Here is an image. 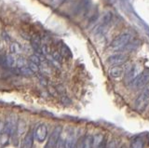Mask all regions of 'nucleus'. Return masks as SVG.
<instances>
[{
	"instance_id": "obj_31",
	"label": "nucleus",
	"mask_w": 149,
	"mask_h": 148,
	"mask_svg": "<svg viewBox=\"0 0 149 148\" xmlns=\"http://www.w3.org/2000/svg\"><path fill=\"white\" fill-rule=\"evenodd\" d=\"M120 148H127V146H126V145H122V146H120Z\"/></svg>"
},
{
	"instance_id": "obj_21",
	"label": "nucleus",
	"mask_w": 149,
	"mask_h": 148,
	"mask_svg": "<svg viewBox=\"0 0 149 148\" xmlns=\"http://www.w3.org/2000/svg\"><path fill=\"white\" fill-rule=\"evenodd\" d=\"M29 62H32V63H34L36 64H39L41 63V59L40 57L38 56V55H36V54H32L29 56Z\"/></svg>"
},
{
	"instance_id": "obj_4",
	"label": "nucleus",
	"mask_w": 149,
	"mask_h": 148,
	"mask_svg": "<svg viewBox=\"0 0 149 148\" xmlns=\"http://www.w3.org/2000/svg\"><path fill=\"white\" fill-rule=\"evenodd\" d=\"M130 39V35L129 34H122L114 39L111 46L115 49H120L129 43Z\"/></svg>"
},
{
	"instance_id": "obj_34",
	"label": "nucleus",
	"mask_w": 149,
	"mask_h": 148,
	"mask_svg": "<svg viewBox=\"0 0 149 148\" xmlns=\"http://www.w3.org/2000/svg\"><path fill=\"white\" fill-rule=\"evenodd\" d=\"M62 1H63V0H62Z\"/></svg>"
},
{
	"instance_id": "obj_5",
	"label": "nucleus",
	"mask_w": 149,
	"mask_h": 148,
	"mask_svg": "<svg viewBox=\"0 0 149 148\" xmlns=\"http://www.w3.org/2000/svg\"><path fill=\"white\" fill-rule=\"evenodd\" d=\"M62 131H63V128L61 126L56 127L53 129L52 133L50 134V136L49 138L48 145H47L46 146H49V147H51V148H56V145H57V142L59 140L61 134H62Z\"/></svg>"
},
{
	"instance_id": "obj_25",
	"label": "nucleus",
	"mask_w": 149,
	"mask_h": 148,
	"mask_svg": "<svg viewBox=\"0 0 149 148\" xmlns=\"http://www.w3.org/2000/svg\"><path fill=\"white\" fill-rule=\"evenodd\" d=\"M55 89H56V91H57V93L61 95H65V89L63 86H57V88H55Z\"/></svg>"
},
{
	"instance_id": "obj_12",
	"label": "nucleus",
	"mask_w": 149,
	"mask_h": 148,
	"mask_svg": "<svg viewBox=\"0 0 149 148\" xmlns=\"http://www.w3.org/2000/svg\"><path fill=\"white\" fill-rule=\"evenodd\" d=\"M64 148H74V131H69L64 141Z\"/></svg>"
},
{
	"instance_id": "obj_14",
	"label": "nucleus",
	"mask_w": 149,
	"mask_h": 148,
	"mask_svg": "<svg viewBox=\"0 0 149 148\" xmlns=\"http://www.w3.org/2000/svg\"><path fill=\"white\" fill-rule=\"evenodd\" d=\"M60 53L62 54L63 57H66V58H72V53L71 50L69 49V48L67 47L65 44H62V47H61V51Z\"/></svg>"
},
{
	"instance_id": "obj_19",
	"label": "nucleus",
	"mask_w": 149,
	"mask_h": 148,
	"mask_svg": "<svg viewBox=\"0 0 149 148\" xmlns=\"http://www.w3.org/2000/svg\"><path fill=\"white\" fill-rule=\"evenodd\" d=\"M27 60L24 59L23 57H19L17 60H16V66L19 68V69H21V68H23V67H25L27 66Z\"/></svg>"
},
{
	"instance_id": "obj_20",
	"label": "nucleus",
	"mask_w": 149,
	"mask_h": 148,
	"mask_svg": "<svg viewBox=\"0 0 149 148\" xmlns=\"http://www.w3.org/2000/svg\"><path fill=\"white\" fill-rule=\"evenodd\" d=\"M27 66L29 67V69L30 70L34 73V74H37L39 72V65L38 64H36V63H32V62H28V63H27Z\"/></svg>"
},
{
	"instance_id": "obj_27",
	"label": "nucleus",
	"mask_w": 149,
	"mask_h": 148,
	"mask_svg": "<svg viewBox=\"0 0 149 148\" xmlns=\"http://www.w3.org/2000/svg\"><path fill=\"white\" fill-rule=\"evenodd\" d=\"M62 103L64 104V105H69L70 104H71V101H70L67 97H65V96H63V97H62Z\"/></svg>"
},
{
	"instance_id": "obj_32",
	"label": "nucleus",
	"mask_w": 149,
	"mask_h": 148,
	"mask_svg": "<svg viewBox=\"0 0 149 148\" xmlns=\"http://www.w3.org/2000/svg\"><path fill=\"white\" fill-rule=\"evenodd\" d=\"M2 46V42H1V39H0V47Z\"/></svg>"
},
{
	"instance_id": "obj_18",
	"label": "nucleus",
	"mask_w": 149,
	"mask_h": 148,
	"mask_svg": "<svg viewBox=\"0 0 149 148\" xmlns=\"http://www.w3.org/2000/svg\"><path fill=\"white\" fill-rule=\"evenodd\" d=\"M6 62H7V64L9 67H15L16 66V59L13 56V54L7 55Z\"/></svg>"
},
{
	"instance_id": "obj_17",
	"label": "nucleus",
	"mask_w": 149,
	"mask_h": 148,
	"mask_svg": "<svg viewBox=\"0 0 149 148\" xmlns=\"http://www.w3.org/2000/svg\"><path fill=\"white\" fill-rule=\"evenodd\" d=\"M51 57H52V60L55 62H57L58 63H61L63 62V56L62 54L60 53V51L58 50H53L52 52H51Z\"/></svg>"
},
{
	"instance_id": "obj_11",
	"label": "nucleus",
	"mask_w": 149,
	"mask_h": 148,
	"mask_svg": "<svg viewBox=\"0 0 149 148\" xmlns=\"http://www.w3.org/2000/svg\"><path fill=\"white\" fill-rule=\"evenodd\" d=\"M82 148H92V137L87 135L80 139Z\"/></svg>"
},
{
	"instance_id": "obj_13",
	"label": "nucleus",
	"mask_w": 149,
	"mask_h": 148,
	"mask_svg": "<svg viewBox=\"0 0 149 148\" xmlns=\"http://www.w3.org/2000/svg\"><path fill=\"white\" fill-rule=\"evenodd\" d=\"M104 141V136L102 134H96L94 137H92V148H99Z\"/></svg>"
},
{
	"instance_id": "obj_7",
	"label": "nucleus",
	"mask_w": 149,
	"mask_h": 148,
	"mask_svg": "<svg viewBox=\"0 0 149 148\" xmlns=\"http://www.w3.org/2000/svg\"><path fill=\"white\" fill-rule=\"evenodd\" d=\"M127 56L124 54H115L107 59V63L111 65H119L127 61Z\"/></svg>"
},
{
	"instance_id": "obj_24",
	"label": "nucleus",
	"mask_w": 149,
	"mask_h": 148,
	"mask_svg": "<svg viewBox=\"0 0 149 148\" xmlns=\"http://www.w3.org/2000/svg\"><path fill=\"white\" fill-rule=\"evenodd\" d=\"M20 71H21V73L22 74V75H25V76H32L33 73L30 69H29V67L28 66H25V67H23V68H21L20 69Z\"/></svg>"
},
{
	"instance_id": "obj_15",
	"label": "nucleus",
	"mask_w": 149,
	"mask_h": 148,
	"mask_svg": "<svg viewBox=\"0 0 149 148\" xmlns=\"http://www.w3.org/2000/svg\"><path fill=\"white\" fill-rule=\"evenodd\" d=\"M9 49H10L11 54H19L21 52L22 47L21 45L17 43V42H12L10 44V47H9Z\"/></svg>"
},
{
	"instance_id": "obj_22",
	"label": "nucleus",
	"mask_w": 149,
	"mask_h": 148,
	"mask_svg": "<svg viewBox=\"0 0 149 148\" xmlns=\"http://www.w3.org/2000/svg\"><path fill=\"white\" fill-rule=\"evenodd\" d=\"M31 43H35L38 46H41V38L38 34H34L31 38Z\"/></svg>"
},
{
	"instance_id": "obj_8",
	"label": "nucleus",
	"mask_w": 149,
	"mask_h": 148,
	"mask_svg": "<svg viewBox=\"0 0 149 148\" xmlns=\"http://www.w3.org/2000/svg\"><path fill=\"white\" fill-rule=\"evenodd\" d=\"M34 132L33 131H28L24 139L22 140V143L21 148H32L33 143H34Z\"/></svg>"
},
{
	"instance_id": "obj_28",
	"label": "nucleus",
	"mask_w": 149,
	"mask_h": 148,
	"mask_svg": "<svg viewBox=\"0 0 149 148\" xmlns=\"http://www.w3.org/2000/svg\"><path fill=\"white\" fill-rule=\"evenodd\" d=\"M106 148H116V141H111L108 145H107Z\"/></svg>"
},
{
	"instance_id": "obj_3",
	"label": "nucleus",
	"mask_w": 149,
	"mask_h": 148,
	"mask_svg": "<svg viewBox=\"0 0 149 148\" xmlns=\"http://www.w3.org/2000/svg\"><path fill=\"white\" fill-rule=\"evenodd\" d=\"M148 83H149V68L144 69V70L136 78H134V80H133V84L137 89L144 87L146 84H148Z\"/></svg>"
},
{
	"instance_id": "obj_2",
	"label": "nucleus",
	"mask_w": 149,
	"mask_h": 148,
	"mask_svg": "<svg viewBox=\"0 0 149 148\" xmlns=\"http://www.w3.org/2000/svg\"><path fill=\"white\" fill-rule=\"evenodd\" d=\"M18 123V118L14 114L8 115L6 118V122H5V131L8 135H12V134L16 131V127Z\"/></svg>"
},
{
	"instance_id": "obj_30",
	"label": "nucleus",
	"mask_w": 149,
	"mask_h": 148,
	"mask_svg": "<svg viewBox=\"0 0 149 148\" xmlns=\"http://www.w3.org/2000/svg\"><path fill=\"white\" fill-rule=\"evenodd\" d=\"M49 93H50L51 95L55 96V94H57V91H56V89H54V88H52V87H50V88H49Z\"/></svg>"
},
{
	"instance_id": "obj_6",
	"label": "nucleus",
	"mask_w": 149,
	"mask_h": 148,
	"mask_svg": "<svg viewBox=\"0 0 149 148\" xmlns=\"http://www.w3.org/2000/svg\"><path fill=\"white\" fill-rule=\"evenodd\" d=\"M47 135H48V129H47L46 125L39 124L38 126L36 128V129H35L34 137L39 142H43L46 140Z\"/></svg>"
},
{
	"instance_id": "obj_1",
	"label": "nucleus",
	"mask_w": 149,
	"mask_h": 148,
	"mask_svg": "<svg viewBox=\"0 0 149 148\" xmlns=\"http://www.w3.org/2000/svg\"><path fill=\"white\" fill-rule=\"evenodd\" d=\"M149 103V87H146L143 90L140 96L135 101V109L139 112H142L146 109V105Z\"/></svg>"
},
{
	"instance_id": "obj_29",
	"label": "nucleus",
	"mask_w": 149,
	"mask_h": 148,
	"mask_svg": "<svg viewBox=\"0 0 149 148\" xmlns=\"http://www.w3.org/2000/svg\"><path fill=\"white\" fill-rule=\"evenodd\" d=\"M5 131V122L0 120V134H2Z\"/></svg>"
},
{
	"instance_id": "obj_33",
	"label": "nucleus",
	"mask_w": 149,
	"mask_h": 148,
	"mask_svg": "<svg viewBox=\"0 0 149 148\" xmlns=\"http://www.w3.org/2000/svg\"><path fill=\"white\" fill-rule=\"evenodd\" d=\"M45 148H51V147H49V146H46Z\"/></svg>"
},
{
	"instance_id": "obj_9",
	"label": "nucleus",
	"mask_w": 149,
	"mask_h": 148,
	"mask_svg": "<svg viewBox=\"0 0 149 148\" xmlns=\"http://www.w3.org/2000/svg\"><path fill=\"white\" fill-rule=\"evenodd\" d=\"M27 129V124L23 119L18 120L17 127H16V131L18 135H22L23 133L26 131Z\"/></svg>"
},
{
	"instance_id": "obj_23",
	"label": "nucleus",
	"mask_w": 149,
	"mask_h": 148,
	"mask_svg": "<svg viewBox=\"0 0 149 148\" xmlns=\"http://www.w3.org/2000/svg\"><path fill=\"white\" fill-rule=\"evenodd\" d=\"M41 50H42V54L43 55H49L51 52V49L49 45L47 44H43L41 46Z\"/></svg>"
},
{
	"instance_id": "obj_10",
	"label": "nucleus",
	"mask_w": 149,
	"mask_h": 148,
	"mask_svg": "<svg viewBox=\"0 0 149 148\" xmlns=\"http://www.w3.org/2000/svg\"><path fill=\"white\" fill-rule=\"evenodd\" d=\"M109 74L112 77L114 78H118V77H120L122 76L123 74V68L120 67L118 65H116L114 67H112L110 70H109Z\"/></svg>"
},
{
	"instance_id": "obj_16",
	"label": "nucleus",
	"mask_w": 149,
	"mask_h": 148,
	"mask_svg": "<svg viewBox=\"0 0 149 148\" xmlns=\"http://www.w3.org/2000/svg\"><path fill=\"white\" fill-rule=\"evenodd\" d=\"M143 141L141 138H135L132 140L130 147L132 148H143Z\"/></svg>"
},
{
	"instance_id": "obj_26",
	"label": "nucleus",
	"mask_w": 149,
	"mask_h": 148,
	"mask_svg": "<svg viewBox=\"0 0 149 148\" xmlns=\"http://www.w3.org/2000/svg\"><path fill=\"white\" fill-rule=\"evenodd\" d=\"M38 79H39V81H40V83H41V85H43V86H47L48 85V81H47V79L46 78L43 76H38Z\"/></svg>"
}]
</instances>
